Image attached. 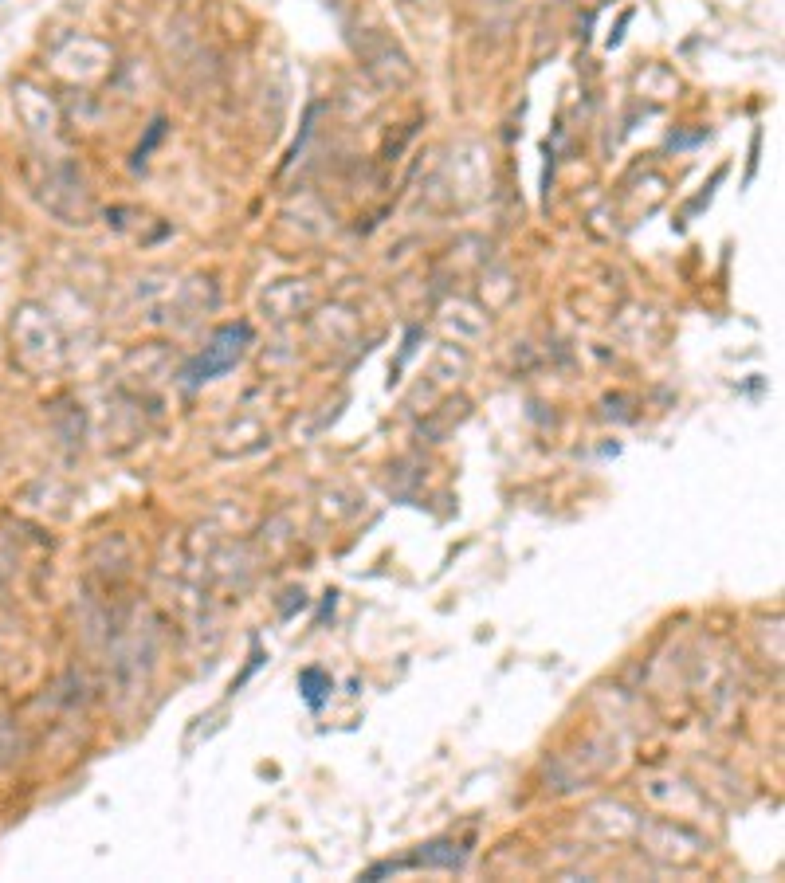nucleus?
Here are the masks:
<instances>
[{"mask_svg":"<svg viewBox=\"0 0 785 883\" xmlns=\"http://www.w3.org/2000/svg\"><path fill=\"white\" fill-rule=\"evenodd\" d=\"M251 342V330L248 322H240V326H224L216 330V338L205 346V353L196 357L193 366L185 369V377H189V385H201V381H212L216 373H224V369H232L236 361H240V353H244V346Z\"/></svg>","mask_w":785,"mask_h":883,"instance_id":"f257e3e1","label":"nucleus"}]
</instances>
